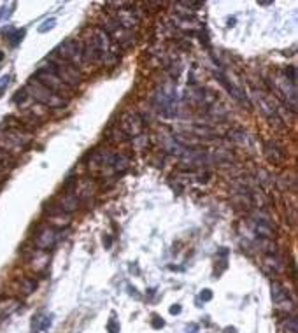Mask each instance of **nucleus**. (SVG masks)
Wrapping results in <instances>:
<instances>
[{
    "label": "nucleus",
    "instance_id": "f257e3e1",
    "mask_svg": "<svg viewBox=\"0 0 298 333\" xmlns=\"http://www.w3.org/2000/svg\"><path fill=\"white\" fill-rule=\"evenodd\" d=\"M23 89L27 91L28 98L35 100L37 104L43 105V107H46V109H62L63 105L67 104L62 97L54 95L51 89H47L46 86H43L39 81H35V79H30Z\"/></svg>",
    "mask_w": 298,
    "mask_h": 333
},
{
    "label": "nucleus",
    "instance_id": "f03ea898",
    "mask_svg": "<svg viewBox=\"0 0 298 333\" xmlns=\"http://www.w3.org/2000/svg\"><path fill=\"white\" fill-rule=\"evenodd\" d=\"M35 81H39L43 86H46L47 89H51L54 95H58V97L63 98V95H69L72 93V89L62 81V79L56 76L54 72L53 65L51 63H46V65H41L39 69L35 70V76H34Z\"/></svg>",
    "mask_w": 298,
    "mask_h": 333
},
{
    "label": "nucleus",
    "instance_id": "7ed1b4c3",
    "mask_svg": "<svg viewBox=\"0 0 298 333\" xmlns=\"http://www.w3.org/2000/svg\"><path fill=\"white\" fill-rule=\"evenodd\" d=\"M51 56L56 60H62V62H65V63H70V65L76 67V69H78V65H83V62H85L83 44L78 42V41H72V39L60 44V46L53 51Z\"/></svg>",
    "mask_w": 298,
    "mask_h": 333
},
{
    "label": "nucleus",
    "instance_id": "20e7f679",
    "mask_svg": "<svg viewBox=\"0 0 298 333\" xmlns=\"http://www.w3.org/2000/svg\"><path fill=\"white\" fill-rule=\"evenodd\" d=\"M60 239V232L56 228H43L39 233H37V237L34 239V244L37 249H41V251H47V249L53 248L56 242H58Z\"/></svg>",
    "mask_w": 298,
    "mask_h": 333
},
{
    "label": "nucleus",
    "instance_id": "39448f33",
    "mask_svg": "<svg viewBox=\"0 0 298 333\" xmlns=\"http://www.w3.org/2000/svg\"><path fill=\"white\" fill-rule=\"evenodd\" d=\"M175 91L174 88H163L158 95H156V100H158V107L165 116H174L175 111Z\"/></svg>",
    "mask_w": 298,
    "mask_h": 333
},
{
    "label": "nucleus",
    "instance_id": "423d86ee",
    "mask_svg": "<svg viewBox=\"0 0 298 333\" xmlns=\"http://www.w3.org/2000/svg\"><path fill=\"white\" fill-rule=\"evenodd\" d=\"M121 128H123V132L127 133V135L133 137V135H137V133H140V130L144 128V121L140 120L139 114L128 113L121 118Z\"/></svg>",
    "mask_w": 298,
    "mask_h": 333
},
{
    "label": "nucleus",
    "instance_id": "0eeeda50",
    "mask_svg": "<svg viewBox=\"0 0 298 333\" xmlns=\"http://www.w3.org/2000/svg\"><path fill=\"white\" fill-rule=\"evenodd\" d=\"M265 156H267L268 162L275 163V165H281L286 160V153H284L283 147H279L275 142H267L265 144Z\"/></svg>",
    "mask_w": 298,
    "mask_h": 333
},
{
    "label": "nucleus",
    "instance_id": "6e6552de",
    "mask_svg": "<svg viewBox=\"0 0 298 333\" xmlns=\"http://www.w3.org/2000/svg\"><path fill=\"white\" fill-rule=\"evenodd\" d=\"M51 323H53V316L46 312L37 314L32 321V333H46L49 330Z\"/></svg>",
    "mask_w": 298,
    "mask_h": 333
},
{
    "label": "nucleus",
    "instance_id": "1a4fd4ad",
    "mask_svg": "<svg viewBox=\"0 0 298 333\" xmlns=\"http://www.w3.org/2000/svg\"><path fill=\"white\" fill-rule=\"evenodd\" d=\"M272 298H274V302L277 303L279 307H284L286 303H288V305H291L290 294H288V291L284 290V288L281 286L279 283L272 284Z\"/></svg>",
    "mask_w": 298,
    "mask_h": 333
},
{
    "label": "nucleus",
    "instance_id": "9d476101",
    "mask_svg": "<svg viewBox=\"0 0 298 333\" xmlns=\"http://www.w3.org/2000/svg\"><path fill=\"white\" fill-rule=\"evenodd\" d=\"M281 330L283 333H298V325L295 318H286L283 323H281Z\"/></svg>",
    "mask_w": 298,
    "mask_h": 333
},
{
    "label": "nucleus",
    "instance_id": "9b49d317",
    "mask_svg": "<svg viewBox=\"0 0 298 333\" xmlns=\"http://www.w3.org/2000/svg\"><path fill=\"white\" fill-rule=\"evenodd\" d=\"M25 37V28H14V30H11V34H9V42H11V46H18V44L23 41Z\"/></svg>",
    "mask_w": 298,
    "mask_h": 333
},
{
    "label": "nucleus",
    "instance_id": "f8f14e48",
    "mask_svg": "<svg viewBox=\"0 0 298 333\" xmlns=\"http://www.w3.org/2000/svg\"><path fill=\"white\" fill-rule=\"evenodd\" d=\"M54 25H56V20H54V18H49V20H46V21H44V23L41 25V27L37 28V30H39L41 34H46L47 30H53V28H54Z\"/></svg>",
    "mask_w": 298,
    "mask_h": 333
},
{
    "label": "nucleus",
    "instance_id": "ddd939ff",
    "mask_svg": "<svg viewBox=\"0 0 298 333\" xmlns=\"http://www.w3.org/2000/svg\"><path fill=\"white\" fill-rule=\"evenodd\" d=\"M284 76H286V79L291 83V84H295V83H297V69H295L293 65L288 67L286 72H284Z\"/></svg>",
    "mask_w": 298,
    "mask_h": 333
},
{
    "label": "nucleus",
    "instance_id": "4468645a",
    "mask_svg": "<svg viewBox=\"0 0 298 333\" xmlns=\"http://www.w3.org/2000/svg\"><path fill=\"white\" fill-rule=\"evenodd\" d=\"M120 330H121V326H120V323H118L116 319H114V318L109 319V323H107V332L109 333H120Z\"/></svg>",
    "mask_w": 298,
    "mask_h": 333
},
{
    "label": "nucleus",
    "instance_id": "2eb2a0df",
    "mask_svg": "<svg viewBox=\"0 0 298 333\" xmlns=\"http://www.w3.org/2000/svg\"><path fill=\"white\" fill-rule=\"evenodd\" d=\"M151 326H153V328H155V330H162L163 326H165V321H163V318H160L158 314H153Z\"/></svg>",
    "mask_w": 298,
    "mask_h": 333
},
{
    "label": "nucleus",
    "instance_id": "dca6fc26",
    "mask_svg": "<svg viewBox=\"0 0 298 333\" xmlns=\"http://www.w3.org/2000/svg\"><path fill=\"white\" fill-rule=\"evenodd\" d=\"M35 288H37V283H35L34 279L32 281H25V286H23V291L25 293H32V291H35Z\"/></svg>",
    "mask_w": 298,
    "mask_h": 333
},
{
    "label": "nucleus",
    "instance_id": "f3484780",
    "mask_svg": "<svg viewBox=\"0 0 298 333\" xmlns=\"http://www.w3.org/2000/svg\"><path fill=\"white\" fill-rule=\"evenodd\" d=\"M9 81H11V76H4V78H0V95L4 93V89L9 86Z\"/></svg>",
    "mask_w": 298,
    "mask_h": 333
},
{
    "label": "nucleus",
    "instance_id": "a211bd4d",
    "mask_svg": "<svg viewBox=\"0 0 298 333\" xmlns=\"http://www.w3.org/2000/svg\"><path fill=\"white\" fill-rule=\"evenodd\" d=\"M200 300H202V302H211V300H213V291H211V290H204L200 293Z\"/></svg>",
    "mask_w": 298,
    "mask_h": 333
},
{
    "label": "nucleus",
    "instance_id": "6ab92c4d",
    "mask_svg": "<svg viewBox=\"0 0 298 333\" xmlns=\"http://www.w3.org/2000/svg\"><path fill=\"white\" fill-rule=\"evenodd\" d=\"M181 310H182V307L177 305V303L170 307V314H172V316H175V314H181Z\"/></svg>",
    "mask_w": 298,
    "mask_h": 333
},
{
    "label": "nucleus",
    "instance_id": "aec40b11",
    "mask_svg": "<svg viewBox=\"0 0 298 333\" xmlns=\"http://www.w3.org/2000/svg\"><path fill=\"white\" fill-rule=\"evenodd\" d=\"M111 244H113V240H111V237H104V246L105 248H111Z\"/></svg>",
    "mask_w": 298,
    "mask_h": 333
},
{
    "label": "nucleus",
    "instance_id": "412c9836",
    "mask_svg": "<svg viewBox=\"0 0 298 333\" xmlns=\"http://www.w3.org/2000/svg\"><path fill=\"white\" fill-rule=\"evenodd\" d=\"M223 333H237V328H233V326H228V328L223 330Z\"/></svg>",
    "mask_w": 298,
    "mask_h": 333
},
{
    "label": "nucleus",
    "instance_id": "4be33fe9",
    "mask_svg": "<svg viewBox=\"0 0 298 333\" xmlns=\"http://www.w3.org/2000/svg\"><path fill=\"white\" fill-rule=\"evenodd\" d=\"M2 60H4V53H0V62H2Z\"/></svg>",
    "mask_w": 298,
    "mask_h": 333
}]
</instances>
